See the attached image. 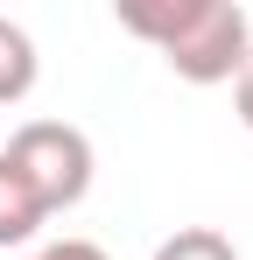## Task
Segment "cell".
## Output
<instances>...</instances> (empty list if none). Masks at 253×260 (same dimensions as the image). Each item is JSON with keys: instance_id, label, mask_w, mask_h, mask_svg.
<instances>
[{"instance_id": "obj_1", "label": "cell", "mask_w": 253, "mask_h": 260, "mask_svg": "<svg viewBox=\"0 0 253 260\" xmlns=\"http://www.w3.org/2000/svg\"><path fill=\"white\" fill-rule=\"evenodd\" d=\"M120 28L155 43L169 71L190 85L239 78V63L253 56L246 7H232V0H120Z\"/></svg>"}, {"instance_id": "obj_2", "label": "cell", "mask_w": 253, "mask_h": 260, "mask_svg": "<svg viewBox=\"0 0 253 260\" xmlns=\"http://www.w3.org/2000/svg\"><path fill=\"white\" fill-rule=\"evenodd\" d=\"M7 169L36 190L42 211H71L91 190V141L78 127H64V120H28L7 141Z\"/></svg>"}, {"instance_id": "obj_3", "label": "cell", "mask_w": 253, "mask_h": 260, "mask_svg": "<svg viewBox=\"0 0 253 260\" xmlns=\"http://www.w3.org/2000/svg\"><path fill=\"white\" fill-rule=\"evenodd\" d=\"M42 218H49V211L36 204V190H28L21 176L7 169V155H0V246H21V239L36 232Z\"/></svg>"}, {"instance_id": "obj_4", "label": "cell", "mask_w": 253, "mask_h": 260, "mask_svg": "<svg viewBox=\"0 0 253 260\" xmlns=\"http://www.w3.org/2000/svg\"><path fill=\"white\" fill-rule=\"evenodd\" d=\"M28 85H36V43L0 14V106L28 99Z\"/></svg>"}, {"instance_id": "obj_5", "label": "cell", "mask_w": 253, "mask_h": 260, "mask_svg": "<svg viewBox=\"0 0 253 260\" xmlns=\"http://www.w3.org/2000/svg\"><path fill=\"white\" fill-rule=\"evenodd\" d=\"M155 260H239V253H232L225 232H211V225H183L176 239H162V253H155Z\"/></svg>"}, {"instance_id": "obj_6", "label": "cell", "mask_w": 253, "mask_h": 260, "mask_svg": "<svg viewBox=\"0 0 253 260\" xmlns=\"http://www.w3.org/2000/svg\"><path fill=\"white\" fill-rule=\"evenodd\" d=\"M36 260H106V246H91V239H64V246H49Z\"/></svg>"}, {"instance_id": "obj_7", "label": "cell", "mask_w": 253, "mask_h": 260, "mask_svg": "<svg viewBox=\"0 0 253 260\" xmlns=\"http://www.w3.org/2000/svg\"><path fill=\"white\" fill-rule=\"evenodd\" d=\"M239 120H246V127H253V56H246V63H239Z\"/></svg>"}]
</instances>
